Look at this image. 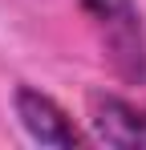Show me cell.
Returning a JSON list of instances; mask_svg holds the SVG:
<instances>
[{"mask_svg": "<svg viewBox=\"0 0 146 150\" xmlns=\"http://www.w3.org/2000/svg\"><path fill=\"white\" fill-rule=\"evenodd\" d=\"M77 8L94 25L114 73L130 85H146V28L138 4L134 0H77Z\"/></svg>", "mask_w": 146, "mask_h": 150, "instance_id": "cell-1", "label": "cell"}, {"mask_svg": "<svg viewBox=\"0 0 146 150\" xmlns=\"http://www.w3.org/2000/svg\"><path fill=\"white\" fill-rule=\"evenodd\" d=\"M89 126H94V138L106 146L118 150L146 146V105L126 101L118 93H106V89L89 93Z\"/></svg>", "mask_w": 146, "mask_h": 150, "instance_id": "cell-2", "label": "cell"}, {"mask_svg": "<svg viewBox=\"0 0 146 150\" xmlns=\"http://www.w3.org/2000/svg\"><path fill=\"white\" fill-rule=\"evenodd\" d=\"M12 101H16V118H21V126L28 130L33 142H41V146H61V150L81 146L77 126L69 122V114L49 98V93L33 89V85H21Z\"/></svg>", "mask_w": 146, "mask_h": 150, "instance_id": "cell-3", "label": "cell"}]
</instances>
